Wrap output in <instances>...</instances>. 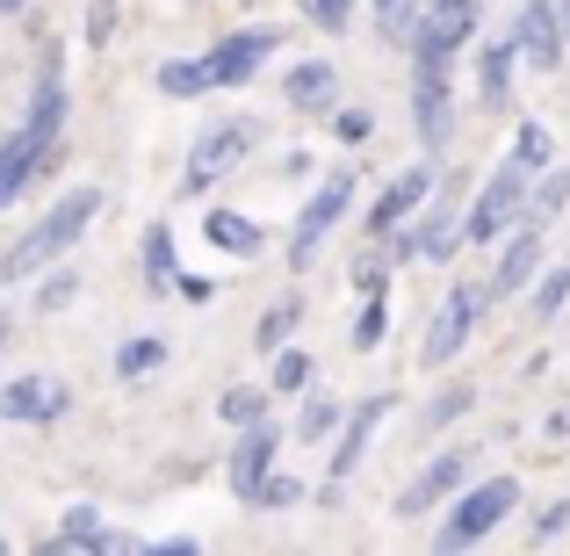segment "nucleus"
Returning <instances> with one entry per match:
<instances>
[{"mask_svg": "<svg viewBox=\"0 0 570 556\" xmlns=\"http://www.w3.org/2000/svg\"><path fill=\"white\" fill-rule=\"evenodd\" d=\"M145 549H159V556H195V535H159V543H145Z\"/></svg>", "mask_w": 570, "mask_h": 556, "instance_id": "37998d69", "label": "nucleus"}, {"mask_svg": "<svg viewBox=\"0 0 570 556\" xmlns=\"http://www.w3.org/2000/svg\"><path fill=\"white\" fill-rule=\"evenodd\" d=\"M153 87L167 101H203V95H217V66H209V51L203 58H167V66L153 72Z\"/></svg>", "mask_w": 570, "mask_h": 556, "instance_id": "4be33fe9", "label": "nucleus"}, {"mask_svg": "<svg viewBox=\"0 0 570 556\" xmlns=\"http://www.w3.org/2000/svg\"><path fill=\"white\" fill-rule=\"evenodd\" d=\"M267 145V124L261 116H217V124L203 130V138L188 145V167H181V203H203L209 188L224 182V174H238L253 153Z\"/></svg>", "mask_w": 570, "mask_h": 556, "instance_id": "20e7f679", "label": "nucleus"}, {"mask_svg": "<svg viewBox=\"0 0 570 556\" xmlns=\"http://www.w3.org/2000/svg\"><path fill=\"white\" fill-rule=\"evenodd\" d=\"M80 267H72V261H51V267H43V275H37V296H29V304H37L43 311V319H51V311H66L72 304V296H80Z\"/></svg>", "mask_w": 570, "mask_h": 556, "instance_id": "2f4dec72", "label": "nucleus"}, {"mask_svg": "<svg viewBox=\"0 0 570 556\" xmlns=\"http://www.w3.org/2000/svg\"><path fill=\"white\" fill-rule=\"evenodd\" d=\"M419 14H426V0H368V22H376V37L397 43V51H412Z\"/></svg>", "mask_w": 570, "mask_h": 556, "instance_id": "a878e982", "label": "nucleus"}, {"mask_svg": "<svg viewBox=\"0 0 570 556\" xmlns=\"http://www.w3.org/2000/svg\"><path fill=\"white\" fill-rule=\"evenodd\" d=\"M563 22H570V0H563Z\"/></svg>", "mask_w": 570, "mask_h": 556, "instance_id": "de8ad7c7", "label": "nucleus"}, {"mask_svg": "<svg viewBox=\"0 0 570 556\" xmlns=\"http://www.w3.org/2000/svg\"><path fill=\"white\" fill-rule=\"evenodd\" d=\"M267 398H275V383H232V390H224V398H217V419H224V427H261V419H267Z\"/></svg>", "mask_w": 570, "mask_h": 556, "instance_id": "7c9ffc66", "label": "nucleus"}, {"mask_svg": "<svg viewBox=\"0 0 570 556\" xmlns=\"http://www.w3.org/2000/svg\"><path fill=\"white\" fill-rule=\"evenodd\" d=\"M513 159H528L534 174L557 167V138H549V124H520V130H513Z\"/></svg>", "mask_w": 570, "mask_h": 556, "instance_id": "f704fd0d", "label": "nucleus"}, {"mask_svg": "<svg viewBox=\"0 0 570 556\" xmlns=\"http://www.w3.org/2000/svg\"><path fill=\"white\" fill-rule=\"evenodd\" d=\"M43 549L51 556H66V549H87V556H130V549H145L138 535H124V528H109V514L101 506H66V520H58L51 535H43Z\"/></svg>", "mask_w": 570, "mask_h": 556, "instance_id": "4468645a", "label": "nucleus"}, {"mask_svg": "<svg viewBox=\"0 0 570 556\" xmlns=\"http://www.w3.org/2000/svg\"><path fill=\"white\" fill-rule=\"evenodd\" d=\"M470 456H476V448H441V456H426V462H419V477L397 491V506H390V514H397V520H419V514H433V506H448L462 485H470Z\"/></svg>", "mask_w": 570, "mask_h": 556, "instance_id": "f8f14e48", "label": "nucleus"}, {"mask_svg": "<svg viewBox=\"0 0 570 556\" xmlns=\"http://www.w3.org/2000/svg\"><path fill=\"white\" fill-rule=\"evenodd\" d=\"M275 456H282V427H275V419H261V427H238V448H232V462H224V477H232L238 499H253V491L275 477Z\"/></svg>", "mask_w": 570, "mask_h": 556, "instance_id": "f3484780", "label": "nucleus"}, {"mask_svg": "<svg viewBox=\"0 0 570 556\" xmlns=\"http://www.w3.org/2000/svg\"><path fill=\"white\" fill-rule=\"evenodd\" d=\"M333 138L340 145H368V138H376V109H362V101L347 109V101H340V109H333Z\"/></svg>", "mask_w": 570, "mask_h": 556, "instance_id": "4c0bfd02", "label": "nucleus"}, {"mask_svg": "<svg viewBox=\"0 0 570 556\" xmlns=\"http://www.w3.org/2000/svg\"><path fill=\"white\" fill-rule=\"evenodd\" d=\"M534 182H542V174H534L528 159H499V167L470 188V246H505V238L520 232V217H528Z\"/></svg>", "mask_w": 570, "mask_h": 556, "instance_id": "39448f33", "label": "nucleus"}, {"mask_svg": "<svg viewBox=\"0 0 570 556\" xmlns=\"http://www.w3.org/2000/svg\"><path fill=\"white\" fill-rule=\"evenodd\" d=\"M116 37V0H87V51H109Z\"/></svg>", "mask_w": 570, "mask_h": 556, "instance_id": "a19ab883", "label": "nucleus"}, {"mask_svg": "<svg viewBox=\"0 0 570 556\" xmlns=\"http://www.w3.org/2000/svg\"><path fill=\"white\" fill-rule=\"evenodd\" d=\"M390 412H397V390H368V398L347 404V419H340V433H333V456H325V485H318L325 506H340V491H347V477L368 462V448H376V433L390 427Z\"/></svg>", "mask_w": 570, "mask_h": 556, "instance_id": "6e6552de", "label": "nucleus"}, {"mask_svg": "<svg viewBox=\"0 0 570 556\" xmlns=\"http://www.w3.org/2000/svg\"><path fill=\"white\" fill-rule=\"evenodd\" d=\"M311 375H318V362H311V354L289 340V348L275 354V369H267V383H275V398H304V390H311Z\"/></svg>", "mask_w": 570, "mask_h": 556, "instance_id": "473e14b6", "label": "nucleus"}, {"mask_svg": "<svg viewBox=\"0 0 570 556\" xmlns=\"http://www.w3.org/2000/svg\"><path fill=\"white\" fill-rule=\"evenodd\" d=\"M282 51V29L275 22H246V29H232V37H217L209 43V66H217V87H246V80H261V66Z\"/></svg>", "mask_w": 570, "mask_h": 556, "instance_id": "2eb2a0df", "label": "nucleus"}, {"mask_svg": "<svg viewBox=\"0 0 570 556\" xmlns=\"http://www.w3.org/2000/svg\"><path fill=\"white\" fill-rule=\"evenodd\" d=\"M383 333H390V290L383 296H362V319H354V340H347V348L354 354H376Z\"/></svg>", "mask_w": 570, "mask_h": 556, "instance_id": "72a5a7b5", "label": "nucleus"}, {"mask_svg": "<svg viewBox=\"0 0 570 556\" xmlns=\"http://www.w3.org/2000/svg\"><path fill=\"white\" fill-rule=\"evenodd\" d=\"M412 232H419V261L448 267L462 246H470V188H462V182H441V188H433V203L412 217Z\"/></svg>", "mask_w": 570, "mask_h": 556, "instance_id": "9d476101", "label": "nucleus"}, {"mask_svg": "<svg viewBox=\"0 0 570 556\" xmlns=\"http://www.w3.org/2000/svg\"><path fill=\"white\" fill-rule=\"evenodd\" d=\"M282 101H289L296 116H333L340 109V66L333 58H296V66L282 72Z\"/></svg>", "mask_w": 570, "mask_h": 556, "instance_id": "6ab92c4d", "label": "nucleus"}, {"mask_svg": "<svg viewBox=\"0 0 570 556\" xmlns=\"http://www.w3.org/2000/svg\"><path fill=\"white\" fill-rule=\"evenodd\" d=\"M311 167H318L311 153H289V159H282V174H289V182H311Z\"/></svg>", "mask_w": 570, "mask_h": 556, "instance_id": "c03bdc74", "label": "nucleus"}, {"mask_svg": "<svg viewBox=\"0 0 570 556\" xmlns=\"http://www.w3.org/2000/svg\"><path fill=\"white\" fill-rule=\"evenodd\" d=\"M159 362H167V333H130L116 348V383H145Z\"/></svg>", "mask_w": 570, "mask_h": 556, "instance_id": "cd10ccee", "label": "nucleus"}, {"mask_svg": "<svg viewBox=\"0 0 570 556\" xmlns=\"http://www.w3.org/2000/svg\"><path fill=\"white\" fill-rule=\"evenodd\" d=\"M340 419H347V404L325 398V390H304V412H296V441H333Z\"/></svg>", "mask_w": 570, "mask_h": 556, "instance_id": "c756f323", "label": "nucleus"}, {"mask_svg": "<svg viewBox=\"0 0 570 556\" xmlns=\"http://www.w3.org/2000/svg\"><path fill=\"white\" fill-rule=\"evenodd\" d=\"M66 109H72V95H66V66H58V51H43V58H37V87H29L22 124L0 130V209H8L14 195H22V188L58 159V138H66Z\"/></svg>", "mask_w": 570, "mask_h": 556, "instance_id": "f257e3e1", "label": "nucleus"}, {"mask_svg": "<svg viewBox=\"0 0 570 556\" xmlns=\"http://www.w3.org/2000/svg\"><path fill=\"white\" fill-rule=\"evenodd\" d=\"M138 275H145V296H174L181 290V261H174V224L153 217L138 238Z\"/></svg>", "mask_w": 570, "mask_h": 556, "instance_id": "412c9836", "label": "nucleus"}, {"mask_svg": "<svg viewBox=\"0 0 570 556\" xmlns=\"http://www.w3.org/2000/svg\"><path fill=\"white\" fill-rule=\"evenodd\" d=\"M174 296H188V304L203 311V304H217V282H209V275H181V290H174Z\"/></svg>", "mask_w": 570, "mask_h": 556, "instance_id": "79ce46f5", "label": "nucleus"}, {"mask_svg": "<svg viewBox=\"0 0 570 556\" xmlns=\"http://www.w3.org/2000/svg\"><path fill=\"white\" fill-rule=\"evenodd\" d=\"M95 217H101V188L95 182H72L8 253H0V282H29V275H43L51 261H66V253L95 232Z\"/></svg>", "mask_w": 570, "mask_h": 556, "instance_id": "f03ea898", "label": "nucleus"}, {"mask_svg": "<svg viewBox=\"0 0 570 556\" xmlns=\"http://www.w3.org/2000/svg\"><path fill=\"white\" fill-rule=\"evenodd\" d=\"M72 412V383L58 375H8L0 383V419L8 427H58Z\"/></svg>", "mask_w": 570, "mask_h": 556, "instance_id": "ddd939ff", "label": "nucleus"}, {"mask_svg": "<svg viewBox=\"0 0 570 556\" xmlns=\"http://www.w3.org/2000/svg\"><path fill=\"white\" fill-rule=\"evenodd\" d=\"M513 506H520V477H476V485H462L455 499H448V520L433 528V543L441 549H476L484 535L505 528Z\"/></svg>", "mask_w": 570, "mask_h": 556, "instance_id": "0eeeda50", "label": "nucleus"}, {"mask_svg": "<svg viewBox=\"0 0 570 556\" xmlns=\"http://www.w3.org/2000/svg\"><path fill=\"white\" fill-rule=\"evenodd\" d=\"M563 209H570V167H549L542 182H534V195H528V217H520V224H528V232H549V224H557Z\"/></svg>", "mask_w": 570, "mask_h": 556, "instance_id": "bb28decb", "label": "nucleus"}, {"mask_svg": "<svg viewBox=\"0 0 570 556\" xmlns=\"http://www.w3.org/2000/svg\"><path fill=\"white\" fill-rule=\"evenodd\" d=\"M354 188H362V167H333L318 188L304 195V209H296L289 238H282V253H289V275H304V267L325 253V238H333L340 224H347V209H354Z\"/></svg>", "mask_w": 570, "mask_h": 556, "instance_id": "423d86ee", "label": "nucleus"}, {"mask_svg": "<svg viewBox=\"0 0 570 556\" xmlns=\"http://www.w3.org/2000/svg\"><path fill=\"white\" fill-rule=\"evenodd\" d=\"M29 8V0H0V14H22Z\"/></svg>", "mask_w": 570, "mask_h": 556, "instance_id": "a18cd8bd", "label": "nucleus"}, {"mask_svg": "<svg viewBox=\"0 0 570 556\" xmlns=\"http://www.w3.org/2000/svg\"><path fill=\"white\" fill-rule=\"evenodd\" d=\"M304 499H311V491H304V477H282V470H275V477H267V485L253 491L246 506H253V514H282V506H304Z\"/></svg>", "mask_w": 570, "mask_h": 556, "instance_id": "c9c22d12", "label": "nucleus"}, {"mask_svg": "<svg viewBox=\"0 0 570 556\" xmlns=\"http://www.w3.org/2000/svg\"><path fill=\"white\" fill-rule=\"evenodd\" d=\"M296 325H304V296H275V304L261 311V319H253V348L267 354V362H275L282 348H289V333Z\"/></svg>", "mask_w": 570, "mask_h": 556, "instance_id": "393cba45", "label": "nucleus"}, {"mask_svg": "<svg viewBox=\"0 0 570 556\" xmlns=\"http://www.w3.org/2000/svg\"><path fill=\"white\" fill-rule=\"evenodd\" d=\"M354 8H368V0H304V14L325 29V37H347V29H354Z\"/></svg>", "mask_w": 570, "mask_h": 556, "instance_id": "e433bc0d", "label": "nucleus"}, {"mask_svg": "<svg viewBox=\"0 0 570 556\" xmlns=\"http://www.w3.org/2000/svg\"><path fill=\"white\" fill-rule=\"evenodd\" d=\"M470 404H476V383H441L426 404L412 412V433H441V427H455V419H470Z\"/></svg>", "mask_w": 570, "mask_h": 556, "instance_id": "b1692460", "label": "nucleus"}, {"mask_svg": "<svg viewBox=\"0 0 570 556\" xmlns=\"http://www.w3.org/2000/svg\"><path fill=\"white\" fill-rule=\"evenodd\" d=\"M484 311H491V290L484 282H448L441 290V304H433V319H426V340H419V369H448L462 348L476 340V325H484Z\"/></svg>", "mask_w": 570, "mask_h": 556, "instance_id": "1a4fd4ad", "label": "nucleus"}, {"mask_svg": "<svg viewBox=\"0 0 570 556\" xmlns=\"http://www.w3.org/2000/svg\"><path fill=\"white\" fill-rule=\"evenodd\" d=\"M0 354H8V311H0Z\"/></svg>", "mask_w": 570, "mask_h": 556, "instance_id": "49530a36", "label": "nucleus"}, {"mask_svg": "<svg viewBox=\"0 0 570 556\" xmlns=\"http://www.w3.org/2000/svg\"><path fill=\"white\" fill-rule=\"evenodd\" d=\"M513 72H520V43H513V29H505V37H491L484 51H476V109H491V116L513 109Z\"/></svg>", "mask_w": 570, "mask_h": 556, "instance_id": "aec40b11", "label": "nucleus"}, {"mask_svg": "<svg viewBox=\"0 0 570 556\" xmlns=\"http://www.w3.org/2000/svg\"><path fill=\"white\" fill-rule=\"evenodd\" d=\"M203 238H209V246H217V253H238V261H253V253H267V224L238 217V209H209Z\"/></svg>", "mask_w": 570, "mask_h": 556, "instance_id": "5701e85b", "label": "nucleus"}, {"mask_svg": "<svg viewBox=\"0 0 570 556\" xmlns=\"http://www.w3.org/2000/svg\"><path fill=\"white\" fill-rule=\"evenodd\" d=\"M563 535H570V491H563V499H549L542 514H534V543H563Z\"/></svg>", "mask_w": 570, "mask_h": 556, "instance_id": "ea45409f", "label": "nucleus"}, {"mask_svg": "<svg viewBox=\"0 0 570 556\" xmlns=\"http://www.w3.org/2000/svg\"><path fill=\"white\" fill-rule=\"evenodd\" d=\"M433 188H441V182H433V167H404L397 182H383V195L368 203V217H362V238L376 246V238H390V232H397V224H412L419 209L433 203Z\"/></svg>", "mask_w": 570, "mask_h": 556, "instance_id": "dca6fc26", "label": "nucleus"}, {"mask_svg": "<svg viewBox=\"0 0 570 556\" xmlns=\"http://www.w3.org/2000/svg\"><path fill=\"white\" fill-rule=\"evenodd\" d=\"M390 267H397V261H390V253L376 246V253H362V267H354L347 282H354L362 296H383V290H390Z\"/></svg>", "mask_w": 570, "mask_h": 556, "instance_id": "58836bf2", "label": "nucleus"}, {"mask_svg": "<svg viewBox=\"0 0 570 556\" xmlns=\"http://www.w3.org/2000/svg\"><path fill=\"white\" fill-rule=\"evenodd\" d=\"M513 43L528 58V72H557L570 51V22H563V0H520L513 8Z\"/></svg>", "mask_w": 570, "mask_h": 556, "instance_id": "9b49d317", "label": "nucleus"}, {"mask_svg": "<svg viewBox=\"0 0 570 556\" xmlns=\"http://www.w3.org/2000/svg\"><path fill=\"white\" fill-rule=\"evenodd\" d=\"M455 51L462 43L426 37V29L412 37V130L426 145V159H441L448 138H455Z\"/></svg>", "mask_w": 570, "mask_h": 556, "instance_id": "7ed1b4c3", "label": "nucleus"}, {"mask_svg": "<svg viewBox=\"0 0 570 556\" xmlns=\"http://www.w3.org/2000/svg\"><path fill=\"white\" fill-rule=\"evenodd\" d=\"M542 267H549V261H542V232H528V224H520V232L499 246V267H491V282H484L491 304H505V296H528L534 282H542Z\"/></svg>", "mask_w": 570, "mask_h": 556, "instance_id": "a211bd4d", "label": "nucleus"}, {"mask_svg": "<svg viewBox=\"0 0 570 556\" xmlns=\"http://www.w3.org/2000/svg\"><path fill=\"white\" fill-rule=\"evenodd\" d=\"M563 304H570V261L542 267V282L528 290V319H534V325H557V319H563Z\"/></svg>", "mask_w": 570, "mask_h": 556, "instance_id": "c85d7f7f", "label": "nucleus"}]
</instances>
